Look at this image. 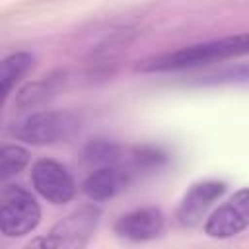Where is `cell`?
<instances>
[{"label":"cell","mask_w":249,"mask_h":249,"mask_svg":"<svg viewBox=\"0 0 249 249\" xmlns=\"http://www.w3.org/2000/svg\"><path fill=\"white\" fill-rule=\"evenodd\" d=\"M165 226V216L156 206H144L123 214L115 224V233L128 241L156 239Z\"/></svg>","instance_id":"52a82bcc"},{"label":"cell","mask_w":249,"mask_h":249,"mask_svg":"<svg viewBox=\"0 0 249 249\" xmlns=\"http://www.w3.org/2000/svg\"><path fill=\"white\" fill-rule=\"evenodd\" d=\"M82 156L88 163L97 165V167L113 165L121 158V146L115 144L113 140H107V138H93L84 146Z\"/></svg>","instance_id":"7c38bea8"},{"label":"cell","mask_w":249,"mask_h":249,"mask_svg":"<svg viewBox=\"0 0 249 249\" xmlns=\"http://www.w3.org/2000/svg\"><path fill=\"white\" fill-rule=\"evenodd\" d=\"M130 41H132V33L126 29L107 37L101 45H97V49L91 53V58H89V74L99 78L111 76L115 66L119 64L121 54L128 49Z\"/></svg>","instance_id":"30bf717a"},{"label":"cell","mask_w":249,"mask_h":249,"mask_svg":"<svg viewBox=\"0 0 249 249\" xmlns=\"http://www.w3.org/2000/svg\"><path fill=\"white\" fill-rule=\"evenodd\" d=\"M249 49V35L237 33L222 39H212L189 47H181L175 51H167L161 54L148 56L136 64L138 72H179L191 70L214 62H222L228 58L243 56Z\"/></svg>","instance_id":"6da1fadb"},{"label":"cell","mask_w":249,"mask_h":249,"mask_svg":"<svg viewBox=\"0 0 249 249\" xmlns=\"http://www.w3.org/2000/svg\"><path fill=\"white\" fill-rule=\"evenodd\" d=\"M41 222V208L35 196L19 185L4 191L0 200V231L6 237H21L31 233Z\"/></svg>","instance_id":"3957f363"},{"label":"cell","mask_w":249,"mask_h":249,"mask_svg":"<svg viewBox=\"0 0 249 249\" xmlns=\"http://www.w3.org/2000/svg\"><path fill=\"white\" fill-rule=\"evenodd\" d=\"M33 60H35L33 54L27 51L12 53L0 60V111H2L10 91L33 66Z\"/></svg>","instance_id":"8fae6325"},{"label":"cell","mask_w":249,"mask_h":249,"mask_svg":"<svg viewBox=\"0 0 249 249\" xmlns=\"http://www.w3.org/2000/svg\"><path fill=\"white\" fill-rule=\"evenodd\" d=\"M33 189L53 204H66L76 195V183L70 171L56 160L41 158L31 167Z\"/></svg>","instance_id":"5b68a950"},{"label":"cell","mask_w":249,"mask_h":249,"mask_svg":"<svg viewBox=\"0 0 249 249\" xmlns=\"http://www.w3.org/2000/svg\"><path fill=\"white\" fill-rule=\"evenodd\" d=\"M29 163V152L19 144H4L0 146V181H6L19 171H23Z\"/></svg>","instance_id":"4fadbf2b"},{"label":"cell","mask_w":249,"mask_h":249,"mask_svg":"<svg viewBox=\"0 0 249 249\" xmlns=\"http://www.w3.org/2000/svg\"><path fill=\"white\" fill-rule=\"evenodd\" d=\"M82 121L72 111H35L12 126V136L31 146H51L58 142H68L78 134Z\"/></svg>","instance_id":"7a4b0ae2"},{"label":"cell","mask_w":249,"mask_h":249,"mask_svg":"<svg viewBox=\"0 0 249 249\" xmlns=\"http://www.w3.org/2000/svg\"><path fill=\"white\" fill-rule=\"evenodd\" d=\"M130 179H132V171L126 167H121L117 163L101 165L86 177V181L82 183V191L89 200L101 202V200H109V198L117 196L121 191H124L126 185L130 183Z\"/></svg>","instance_id":"9c48e42d"},{"label":"cell","mask_w":249,"mask_h":249,"mask_svg":"<svg viewBox=\"0 0 249 249\" xmlns=\"http://www.w3.org/2000/svg\"><path fill=\"white\" fill-rule=\"evenodd\" d=\"M165 161V154L160 150V148H150V146H144V148H138L134 152V167L140 171V169H154V167H160L161 163Z\"/></svg>","instance_id":"5bb4252c"},{"label":"cell","mask_w":249,"mask_h":249,"mask_svg":"<svg viewBox=\"0 0 249 249\" xmlns=\"http://www.w3.org/2000/svg\"><path fill=\"white\" fill-rule=\"evenodd\" d=\"M249 224V193L247 189H239L228 202H224L218 210H214L206 224L204 233L216 239L233 237L245 231Z\"/></svg>","instance_id":"8992f818"},{"label":"cell","mask_w":249,"mask_h":249,"mask_svg":"<svg viewBox=\"0 0 249 249\" xmlns=\"http://www.w3.org/2000/svg\"><path fill=\"white\" fill-rule=\"evenodd\" d=\"M99 222V208L93 204L82 206L56 222L45 237L29 241L33 247H62V249H80L86 247L93 235Z\"/></svg>","instance_id":"277c9868"},{"label":"cell","mask_w":249,"mask_h":249,"mask_svg":"<svg viewBox=\"0 0 249 249\" xmlns=\"http://www.w3.org/2000/svg\"><path fill=\"white\" fill-rule=\"evenodd\" d=\"M226 193V185L222 181H200L191 185V189L185 193L175 218L181 226H196L206 210Z\"/></svg>","instance_id":"ba28073f"}]
</instances>
